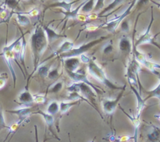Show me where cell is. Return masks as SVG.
<instances>
[{
  "label": "cell",
  "mask_w": 160,
  "mask_h": 142,
  "mask_svg": "<svg viewBox=\"0 0 160 142\" xmlns=\"http://www.w3.org/2000/svg\"><path fill=\"white\" fill-rule=\"evenodd\" d=\"M30 42H31V48L33 57V65H34L33 73H34L38 68L41 59L48 47V40L42 24L38 23L34 27L31 34Z\"/></svg>",
  "instance_id": "6da1fadb"
},
{
  "label": "cell",
  "mask_w": 160,
  "mask_h": 142,
  "mask_svg": "<svg viewBox=\"0 0 160 142\" xmlns=\"http://www.w3.org/2000/svg\"><path fill=\"white\" fill-rule=\"evenodd\" d=\"M88 71L89 74H90L91 76H93L95 80L99 81L100 83L104 84L105 86H106L108 88L111 89V90L121 91L126 87V85H124L123 87H120V86H117L115 84H113V83L106 76V73H105L104 70H102V68L99 65H98L95 61L92 60V59H90L89 62L88 63Z\"/></svg>",
  "instance_id": "7a4b0ae2"
},
{
  "label": "cell",
  "mask_w": 160,
  "mask_h": 142,
  "mask_svg": "<svg viewBox=\"0 0 160 142\" xmlns=\"http://www.w3.org/2000/svg\"><path fill=\"white\" fill-rule=\"evenodd\" d=\"M67 90L70 93L75 92V93L80 94L81 96L84 97L89 101L91 105H92L95 108V109H97L96 105H95V98L97 97V95L94 91L93 89L89 87L88 85L84 84V83H74L71 86L67 87ZM97 111H98V109H97Z\"/></svg>",
  "instance_id": "3957f363"
},
{
  "label": "cell",
  "mask_w": 160,
  "mask_h": 142,
  "mask_svg": "<svg viewBox=\"0 0 160 142\" xmlns=\"http://www.w3.org/2000/svg\"><path fill=\"white\" fill-rule=\"evenodd\" d=\"M108 38V36H102V37H99L98 39H95V40L91 41V42H87V43H84L82 45H79L77 48H73L71 51H70L69 52L64 53V54L61 55L60 58L61 59H69V58H73V57H78V56H81V55H84V52H87L88 50H90L91 48H93L94 46H95L98 44L101 43L102 41H105L106 39Z\"/></svg>",
  "instance_id": "277c9868"
},
{
  "label": "cell",
  "mask_w": 160,
  "mask_h": 142,
  "mask_svg": "<svg viewBox=\"0 0 160 142\" xmlns=\"http://www.w3.org/2000/svg\"><path fill=\"white\" fill-rule=\"evenodd\" d=\"M135 2L136 1L131 2L130 3L129 6L127 8L126 10H125L123 13L117 16V17H116L115 18L112 19V20H109V21H107L106 23H102L101 27L103 28V29L106 30V31H109V32L110 33L115 32L116 30H117V27H119V25L120 24V23H121V22L123 21V20H124L128 15L131 14L133 7H134V5H135Z\"/></svg>",
  "instance_id": "5b68a950"
},
{
  "label": "cell",
  "mask_w": 160,
  "mask_h": 142,
  "mask_svg": "<svg viewBox=\"0 0 160 142\" xmlns=\"http://www.w3.org/2000/svg\"><path fill=\"white\" fill-rule=\"evenodd\" d=\"M17 42V39L14 41L13 42H12L9 45H6V46L3 48L2 53L0 54V56H2L5 62H6V64H7V66L8 68H9V70H10L11 75H12V80H13L14 87H16V84H17V75H16L15 70H14L13 67H12V60L13 59V55H12V51L13 47L15 46Z\"/></svg>",
  "instance_id": "8992f818"
},
{
  "label": "cell",
  "mask_w": 160,
  "mask_h": 142,
  "mask_svg": "<svg viewBox=\"0 0 160 142\" xmlns=\"http://www.w3.org/2000/svg\"><path fill=\"white\" fill-rule=\"evenodd\" d=\"M67 75H68L69 77L72 80V81H74L75 83H84V84H87L89 87H92L94 90V91L96 93V95L98 94H103L104 91L102 88H100L99 87H96L95 85H94L90 81H88V77L86 76V75L84 73H81L80 71L74 72V73H70V72H67Z\"/></svg>",
  "instance_id": "52a82bcc"
},
{
  "label": "cell",
  "mask_w": 160,
  "mask_h": 142,
  "mask_svg": "<svg viewBox=\"0 0 160 142\" xmlns=\"http://www.w3.org/2000/svg\"><path fill=\"white\" fill-rule=\"evenodd\" d=\"M153 20H154V17H153V11L152 10V20H151V22H150L149 25H148V27H147V30L145 31V32L144 33V34H142L138 39L136 43L134 44V45H133V46L137 48L138 45H142V44L149 43V44H152V45H156V46H157L160 49V45H158V44L155 42V38H156V36L153 37V36H152L151 33H150V31H151V27L152 25Z\"/></svg>",
  "instance_id": "ba28073f"
},
{
  "label": "cell",
  "mask_w": 160,
  "mask_h": 142,
  "mask_svg": "<svg viewBox=\"0 0 160 142\" xmlns=\"http://www.w3.org/2000/svg\"><path fill=\"white\" fill-rule=\"evenodd\" d=\"M125 89H126V87L123 90H121V91L120 92L119 95L115 99H107V98H106V99L102 100V105L103 111L106 113L109 114V115H111V114L113 113L114 111L116 110V108H117V105L119 104V101H120V98L123 95Z\"/></svg>",
  "instance_id": "9c48e42d"
},
{
  "label": "cell",
  "mask_w": 160,
  "mask_h": 142,
  "mask_svg": "<svg viewBox=\"0 0 160 142\" xmlns=\"http://www.w3.org/2000/svg\"><path fill=\"white\" fill-rule=\"evenodd\" d=\"M17 98L20 107H32L34 103V96L30 93L27 86L26 89L19 94Z\"/></svg>",
  "instance_id": "30bf717a"
},
{
  "label": "cell",
  "mask_w": 160,
  "mask_h": 142,
  "mask_svg": "<svg viewBox=\"0 0 160 142\" xmlns=\"http://www.w3.org/2000/svg\"><path fill=\"white\" fill-rule=\"evenodd\" d=\"M73 48H74V44H73V42H72L70 40L63 41L62 43L60 45V46L59 47V48H58L56 51H55L51 55V56H49L46 60H48V59L54 57V56H61V55L64 54V53L69 52V51H71Z\"/></svg>",
  "instance_id": "8fae6325"
},
{
  "label": "cell",
  "mask_w": 160,
  "mask_h": 142,
  "mask_svg": "<svg viewBox=\"0 0 160 142\" xmlns=\"http://www.w3.org/2000/svg\"><path fill=\"white\" fill-rule=\"evenodd\" d=\"M32 111V107H20L19 109H13V110H6V112L18 115L19 120H23L27 121L28 117L33 113Z\"/></svg>",
  "instance_id": "7c38bea8"
},
{
  "label": "cell",
  "mask_w": 160,
  "mask_h": 142,
  "mask_svg": "<svg viewBox=\"0 0 160 142\" xmlns=\"http://www.w3.org/2000/svg\"><path fill=\"white\" fill-rule=\"evenodd\" d=\"M80 64H81V60L77 57L64 59V67L66 72H70V73L77 72L79 69Z\"/></svg>",
  "instance_id": "4fadbf2b"
},
{
  "label": "cell",
  "mask_w": 160,
  "mask_h": 142,
  "mask_svg": "<svg viewBox=\"0 0 160 142\" xmlns=\"http://www.w3.org/2000/svg\"><path fill=\"white\" fill-rule=\"evenodd\" d=\"M42 27H43L44 31H45V35H46L48 44L52 43L53 42H55V41L58 40V39L59 38H62V37H67L66 35L58 34L55 30H53L52 28H51L50 27L43 26V25H42Z\"/></svg>",
  "instance_id": "5bb4252c"
},
{
  "label": "cell",
  "mask_w": 160,
  "mask_h": 142,
  "mask_svg": "<svg viewBox=\"0 0 160 142\" xmlns=\"http://www.w3.org/2000/svg\"><path fill=\"white\" fill-rule=\"evenodd\" d=\"M119 48L122 52L125 54H130L133 50V45L131 39L127 36H123L119 40Z\"/></svg>",
  "instance_id": "9a60e30c"
},
{
  "label": "cell",
  "mask_w": 160,
  "mask_h": 142,
  "mask_svg": "<svg viewBox=\"0 0 160 142\" xmlns=\"http://www.w3.org/2000/svg\"><path fill=\"white\" fill-rule=\"evenodd\" d=\"M81 102V100H75V101H61V102H59V112H60V114L61 115L66 114L70 110V108Z\"/></svg>",
  "instance_id": "2e32d148"
},
{
  "label": "cell",
  "mask_w": 160,
  "mask_h": 142,
  "mask_svg": "<svg viewBox=\"0 0 160 142\" xmlns=\"http://www.w3.org/2000/svg\"><path fill=\"white\" fill-rule=\"evenodd\" d=\"M25 120H18V121L14 122V123H12V124H10L9 126H8L7 129L9 130V132H8V134L6 135V138H5L4 141L3 142H6V140H8V138H9V137L10 135H11V138H12V136H13L14 134H15V133L18 130L19 128H20V126H21V124Z\"/></svg>",
  "instance_id": "e0dca14e"
},
{
  "label": "cell",
  "mask_w": 160,
  "mask_h": 142,
  "mask_svg": "<svg viewBox=\"0 0 160 142\" xmlns=\"http://www.w3.org/2000/svg\"><path fill=\"white\" fill-rule=\"evenodd\" d=\"M84 2H83L82 3H81L80 6H78V7L76 8V9H72L70 12H65V11H61V12H62V14H64V19L62 20H70V19H73V20H76L77 18H78V17H79V11L81 10V7H82V6L84 5Z\"/></svg>",
  "instance_id": "ac0fdd59"
},
{
  "label": "cell",
  "mask_w": 160,
  "mask_h": 142,
  "mask_svg": "<svg viewBox=\"0 0 160 142\" xmlns=\"http://www.w3.org/2000/svg\"><path fill=\"white\" fill-rule=\"evenodd\" d=\"M26 46L27 42L25 39V34H22V39H21V48H20V54H19V59L21 62L22 66L24 67L25 72H27V67L25 65V53H26Z\"/></svg>",
  "instance_id": "d6986e66"
},
{
  "label": "cell",
  "mask_w": 160,
  "mask_h": 142,
  "mask_svg": "<svg viewBox=\"0 0 160 142\" xmlns=\"http://www.w3.org/2000/svg\"><path fill=\"white\" fill-rule=\"evenodd\" d=\"M75 2H67V1H59L56 3L50 5L49 7H59L64 9L65 12H70L72 10V5Z\"/></svg>",
  "instance_id": "ffe728a7"
},
{
  "label": "cell",
  "mask_w": 160,
  "mask_h": 142,
  "mask_svg": "<svg viewBox=\"0 0 160 142\" xmlns=\"http://www.w3.org/2000/svg\"><path fill=\"white\" fill-rule=\"evenodd\" d=\"M131 89H132V91H134V93L135 94L136 97H137L138 98V114H137V118H140V115L141 113H142V110H143L144 107H145V101H144V99H142V97H141V95L140 94H138V92L137 91V90H136V88H134L133 86L131 85Z\"/></svg>",
  "instance_id": "44dd1931"
},
{
  "label": "cell",
  "mask_w": 160,
  "mask_h": 142,
  "mask_svg": "<svg viewBox=\"0 0 160 142\" xmlns=\"http://www.w3.org/2000/svg\"><path fill=\"white\" fill-rule=\"evenodd\" d=\"M15 15L17 23L21 27H27L28 25L31 24V20H30L29 17L28 16L22 14L21 12H15Z\"/></svg>",
  "instance_id": "7402d4cb"
},
{
  "label": "cell",
  "mask_w": 160,
  "mask_h": 142,
  "mask_svg": "<svg viewBox=\"0 0 160 142\" xmlns=\"http://www.w3.org/2000/svg\"><path fill=\"white\" fill-rule=\"evenodd\" d=\"M32 114H38V115H42L44 118V120H45V123H46L47 126L51 130L52 126L53 123H54V117H53L52 115H49V114H48L47 112H43V111L42 110H38L37 111V112H33Z\"/></svg>",
  "instance_id": "603a6c76"
},
{
  "label": "cell",
  "mask_w": 160,
  "mask_h": 142,
  "mask_svg": "<svg viewBox=\"0 0 160 142\" xmlns=\"http://www.w3.org/2000/svg\"><path fill=\"white\" fill-rule=\"evenodd\" d=\"M59 112V102L57 101H52L48 104L47 107V113L51 115H55Z\"/></svg>",
  "instance_id": "cb8c5ba5"
},
{
  "label": "cell",
  "mask_w": 160,
  "mask_h": 142,
  "mask_svg": "<svg viewBox=\"0 0 160 142\" xmlns=\"http://www.w3.org/2000/svg\"><path fill=\"white\" fill-rule=\"evenodd\" d=\"M122 2H123V1H120V0H116V1H114L112 3H110V4L109 5V6H107L106 8H105L104 9H103L102 12H100L99 13L97 14V18H98V17H101L102 15H103V14L106 13L107 12H109V11L111 10H113L114 9H115L116 7H117L118 5L121 4Z\"/></svg>",
  "instance_id": "d4e9b609"
},
{
  "label": "cell",
  "mask_w": 160,
  "mask_h": 142,
  "mask_svg": "<svg viewBox=\"0 0 160 142\" xmlns=\"http://www.w3.org/2000/svg\"><path fill=\"white\" fill-rule=\"evenodd\" d=\"M95 2L94 0H90V1H84V5L81 7V10L83 12H85V13H89L92 11H93L94 7H95Z\"/></svg>",
  "instance_id": "484cf974"
},
{
  "label": "cell",
  "mask_w": 160,
  "mask_h": 142,
  "mask_svg": "<svg viewBox=\"0 0 160 142\" xmlns=\"http://www.w3.org/2000/svg\"><path fill=\"white\" fill-rule=\"evenodd\" d=\"M160 137V130L155 126L152 130L148 134V139L151 142H157Z\"/></svg>",
  "instance_id": "4316f807"
},
{
  "label": "cell",
  "mask_w": 160,
  "mask_h": 142,
  "mask_svg": "<svg viewBox=\"0 0 160 142\" xmlns=\"http://www.w3.org/2000/svg\"><path fill=\"white\" fill-rule=\"evenodd\" d=\"M63 84H64L62 81H56L55 84H53L52 85L49 87V89H48V92L52 94L59 93V92L62 90V87H63Z\"/></svg>",
  "instance_id": "83f0119b"
},
{
  "label": "cell",
  "mask_w": 160,
  "mask_h": 142,
  "mask_svg": "<svg viewBox=\"0 0 160 142\" xmlns=\"http://www.w3.org/2000/svg\"><path fill=\"white\" fill-rule=\"evenodd\" d=\"M127 76H128V80L129 81L130 84L131 86L135 85L137 87V76H136L135 73L132 71L131 67L128 66V72H127Z\"/></svg>",
  "instance_id": "f1b7e54d"
},
{
  "label": "cell",
  "mask_w": 160,
  "mask_h": 142,
  "mask_svg": "<svg viewBox=\"0 0 160 142\" xmlns=\"http://www.w3.org/2000/svg\"><path fill=\"white\" fill-rule=\"evenodd\" d=\"M50 68H51V67L48 65H40L37 70L38 73V75H40L41 76H42V77H47V76H48V73H49L50 71Z\"/></svg>",
  "instance_id": "f546056e"
},
{
  "label": "cell",
  "mask_w": 160,
  "mask_h": 142,
  "mask_svg": "<svg viewBox=\"0 0 160 142\" xmlns=\"http://www.w3.org/2000/svg\"><path fill=\"white\" fill-rule=\"evenodd\" d=\"M19 6V1H5L4 3L2 5V7L6 8V9H17Z\"/></svg>",
  "instance_id": "4dcf8cb0"
},
{
  "label": "cell",
  "mask_w": 160,
  "mask_h": 142,
  "mask_svg": "<svg viewBox=\"0 0 160 142\" xmlns=\"http://www.w3.org/2000/svg\"><path fill=\"white\" fill-rule=\"evenodd\" d=\"M102 51L104 54L108 55L110 54L113 51V43H112V41L110 40L108 42H106L104 45H103L102 48Z\"/></svg>",
  "instance_id": "1f68e13d"
},
{
  "label": "cell",
  "mask_w": 160,
  "mask_h": 142,
  "mask_svg": "<svg viewBox=\"0 0 160 142\" xmlns=\"http://www.w3.org/2000/svg\"><path fill=\"white\" fill-rule=\"evenodd\" d=\"M152 97H156V98H158L160 100V84L154 89V90H152V91H148V97L145 98V99H144V101H147L148 98H152Z\"/></svg>",
  "instance_id": "d6a6232c"
},
{
  "label": "cell",
  "mask_w": 160,
  "mask_h": 142,
  "mask_svg": "<svg viewBox=\"0 0 160 142\" xmlns=\"http://www.w3.org/2000/svg\"><path fill=\"white\" fill-rule=\"evenodd\" d=\"M83 26H84V28H83L80 32L83 31H93L97 30L98 28L101 27V24L100 25H96L95 23H84ZM79 32V33H80Z\"/></svg>",
  "instance_id": "836d02e7"
},
{
  "label": "cell",
  "mask_w": 160,
  "mask_h": 142,
  "mask_svg": "<svg viewBox=\"0 0 160 142\" xmlns=\"http://www.w3.org/2000/svg\"><path fill=\"white\" fill-rule=\"evenodd\" d=\"M8 81V74L6 72L0 73V90L6 86Z\"/></svg>",
  "instance_id": "e575fe53"
},
{
  "label": "cell",
  "mask_w": 160,
  "mask_h": 142,
  "mask_svg": "<svg viewBox=\"0 0 160 142\" xmlns=\"http://www.w3.org/2000/svg\"><path fill=\"white\" fill-rule=\"evenodd\" d=\"M33 96H34V103H37V104H45L47 101V98L45 95H33Z\"/></svg>",
  "instance_id": "d590c367"
},
{
  "label": "cell",
  "mask_w": 160,
  "mask_h": 142,
  "mask_svg": "<svg viewBox=\"0 0 160 142\" xmlns=\"http://www.w3.org/2000/svg\"><path fill=\"white\" fill-rule=\"evenodd\" d=\"M58 76H59V66L50 70L47 77L49 80H55L56 77H58Z\"/></svg>",
  "instance_id": "8d00e7d4"
},
{
  "label": "cell",
  "mask_w": 160,
  "mask_h": 142,
  "mask_svg": "<svg viewBox=\"0 0 160 142\" xmlns=\"http://www.w3.org/2000/svg\"><path fill=\"white\" fill-rule=\"evenodd\" d=\"M6 128L7 129L8 126L6 125V121H5L2 109V108L0 107V132H1L3 129H6Z\"/></svg>",
  "instance_id": "74e56055"
},
{
  "label": "cell",
  "mask_w": 160,
  "mask_h": 142,
  "mask_svg": "<svg viewBox=\"0 0 160 142\" xmlns=\"http://www.w3.org/2000/svg\"><path fill=\"white\" fill-rule=\"evenodd\" d=\"M120 29L124 33H128L130 31V25H129V22L124 19L123 21L120 23Z\"/></svg>",
  "instance_id": "f35d334b"
},
{
  "label": "cell",
  "mask_w": 160,
  "mask_h": 142,
  "mask_svg": "<svg viewBox=\"0 0 160 142\" xmlns=\"http://www.w3.org/2000/svg\"><path fill=\"white\" fill-rule=\"evenodd\" d=\"M22 14L25 16H30V17H36V16H38L40 13V10L38 8H34V9H31V11L27 12H21Z\"/></svg>",
  "instance_id": "ab89813d"
},
{
  "label": "cell",
  "mask_w": 160,
  "mask_h": 142,
  "mask_svg": "<svg viewBox=\"0 0 160 142\" xmlns=\"http://www.w3.org/2000/svg\"><path fill=\"white\" fill-rule=\"evenodd\" d=\"M103 6H104V1H102V0L96 1V3L95 4V7H94L93 11L101 10V9H102Z\"/></svg>",
  "instance_id": "60d3db41"
},
{
  "label": "cell",
  "mask_w": 160,
  "mask_h": 142,
  "mask_svg": "<svg viewBox=\"0 0 160 142\" xmlns=\"http://www.w3.org/2000/svg\"><path fill=\"white\" fill-rule=\"evenodd\" d=\"M8 16V12H7V9L6 8L2 7L1 9H0V18L2 20H5V19Z\"/></svg>",
  "instance_id": "b9f144b4"
},
{
  "label": "cell",
  "mask_w": 160,
  "mask_h": 142,
  "mask_svg": "<svg viewBox=\"0 0 160 142\" xmlns=\"http://www.w3.org/2000/svg\"><path fill=\"white\" fill-rule=\"evenodd\" d=\"M133 137H131V136L124 135V136H121V137H119L118 138H117V140H118L119 142H128V140H130Z\"/></svg>",
  "instance_id": "7bdbcfd3"
},
{
  "label": "cell",
  "mask_w": 160,
  "mask_h": 142,
  "mask_svg": "<svg viewBox=\"0 0 160 142\" xmlns=\"http://www.w3.org/2000/svg\"><path fill=\"white\" fill-rule=\"evenodd\" d=\"M80 57H81V61H82V62H84V63H88L89 61H90V59H89L88 56H86L84 54L81 55Z\"/></svg>",
  "instance_id": "ee69618b"
},
{
  "label": "cell",
  "mask_w": 160,
  "mask_h": 142,
  "mask_svg": "<svg viewBox=\"0 0 160 142\" xmlns=\"http://www.w3.org/2000/svg\"><path fill=\"white\" fill-rule=\"evenodd\" d=\"M34 130H35V140L36 142H38V126L34 125Z\"/></svg>",
  "instance_id": "f6af8a7d"
},
{
  "label": "cell",
  "mask_w": 160,
  "mask_h": 142,
  "mask_svg": "<svg viewBox=\"0 0 160 142\" xmlns=\"http://www.w3.org/2000/svg\"><path fill=\"white\" fill-rule=\"evenodd\" d=\"M152 2H153L155 5H156V6H159V7L160 8V3H158L157 2H155V1H152Z\"/></svg>",
  "instance_id": "bcb514c9"
},
{
  "label": "cell",
  "mask_w": 160,
  "mask_h": 142,
  "mask_svg": "<svg viewBox=\"0 0 160 142\" xmlns=\"http://www.w3.org/2000/svg\"><path fill=\"white\" fill-rule=\"evenodd\" d=\"M157 76H159V80H160V73H159V74L157 75Z\"/></svg>",
  "instance_id": "7dc6e473"
},
{
  "label": "cell",
  "mask_w": 160,
  "mask_h": 142,
  "mask_svg": "<svg viewBox=\"0 0 160 142\" xmlns=\"http://www.w3.org/2000/svg\"><path fill=\"white\" fill-rule=\"evenodd\" d=\"M91 142H95V139H94L93 140H92V141H91Z\"/></svg>",
  "instance_id": "c3c4849f"
}]
</instances>
